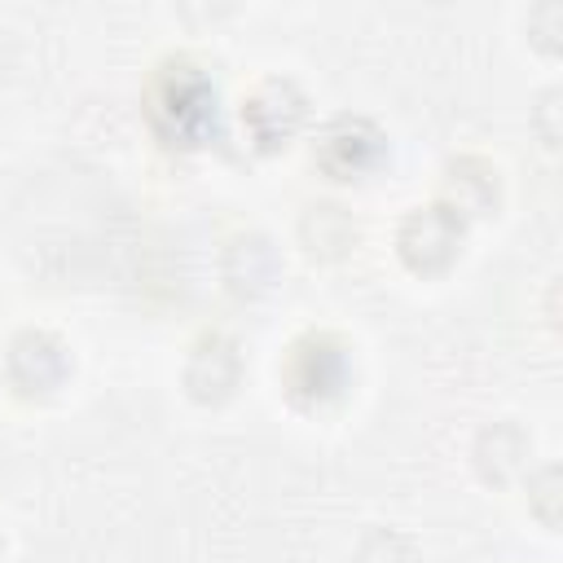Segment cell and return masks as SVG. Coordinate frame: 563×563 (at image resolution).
I'll list each match as a JSON object with an SVG mask.
<instances>
[{"label":"cell","mask_w":563,"mask_h":563,"mask_svg":"<svg viewBox=\"0 0 563 563\" xmlns=\"http://www.w3.org/2000/svg\"><path fill=\"white\" fill-rule=\"evenodd\" d=\"M378 158V132L365 119H339L321 141V163L339 176L365 172Z\"/></svg>","instance_id":"2"},{"label":"cell","mask_w":563,"mask_h":563,"mask_svg":"<svg viewBox=\"0 0 563 563\" xmlns=\"http://www.w3.org/2000/svg\"><path fill=\"white\" fill-rule=\"evenodd\" d=\"M339 387H343V356H339V347H330L325 339H312V343L295 347V361H290V391L295 396L308 391L312 400H321V396H330Z\"/></svg>","instance_id":"3"},{"label":"cell","mask_w":563,"mask_h":563,"mask_svg":"<svg viewBox=\"0 0 563 563\" xmlns=\"http://www.w3.org/2000/svg\"><path fill=\"white\" fill-rule=\"evenodd\" d=\"M150 114H154V123L167 141L202 145V141L216 136V88L198 66L176 62L154 79Z\"/></svg>","instance_id":"1"}]
</instances>
